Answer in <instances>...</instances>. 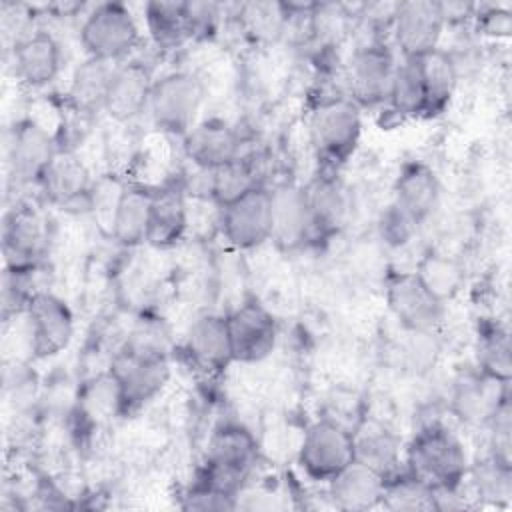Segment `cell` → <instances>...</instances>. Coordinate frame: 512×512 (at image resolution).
Here are the masks:
<instances>
[{"mask_svg": "<svg viewBox=\"0 0 512 512\" xmlns=\"http://www.w3.org/2000/svg\"><path fill=\"white\" fill-rule=\"evenodd\" d=\"M56 154L58 148L54 138L34 120H22L14 126L8 146V162L18 182L40 184Z\"/></svg>", "mask_w": 512, "mask_h": 512, "instance_id": "2e32d148", "label": "cell"}, {"mask_svg": "<svg viewBox=\"0 0 512 512\" xmlns=\"http://www.w3.org/2000/svg\"><path fill=\"white\" fill-rule=\"evenodd\" d=\"M386 302L408 332L432 334L440 324L444 304L436 300L414 272H394L386 282Z\"/></svg>", "mask_w": 512, "mask_h": 512, "instance_id": "4fadbf2b", "label": "cell"}, {"mask_svg": "<svg viewBox=\"0 0 512 512\" xmlns=\"http://www.w3.org/2000/svg\"><path fill=\"white\" fill-rule=\"evenodd\" d=\"M144 20L152 42L160 50L180 48L192 38L186 18V2H148L144 6Z\"/></svg>", "mask_w": 512, "mask_h": 512, "instance_id": "4dcf8cb0", "label": "cell"}, {"mask_svg": "<svg viewBox=\"0 0 512 512\" xmlns=\"http://www.w3.org/2000/svg\"><path fill=\"white\" fill-rule=\"evenodd\" d=\"M416 228H418V224H414L394 204L388 206V210L382 214V220H380V234L392 246H400V244L408 242L412 238V234L416 232Z\"/></svg>", "mask_w": 512, "mask_h": 512, "instance_id": "ab89813d", "label": "cell"}, {"mask_svg": "<svg viewBox=\"0 0 512 512\" xmlns=\"http://www.w3.org/2000/svg\"><path fill=\"white\" fill-rule=\"evenodd\" d=\"M204 104V84L190 72H168L154 80L148 114L154 126L172 136H184Z\"/></svg>", "mask_w": 512, "mask_h": 512, "instance_id": "5b68a950", "label": "cell"}, {"mask_svg": "<svg viewBox=\"0 0 512 512\" xmlns=\"http://www.w3.org/2000/svg\"><path fill=\"white\" fill-rule=\"evenodd\" d=\"M404 462L406 472L436 492H456L470 472L464 444L438 422H430L414 434Z\"/></svg>", "mask_w": 512, "mask_h": 512, "instance_id": "6da1fadb", "label": "cell"}, {"mask_svg": "<svg viewBox=\"0 0 512 512\" xmlns=\"http://www.w3.org/2000/svg\"><path fill=\"white\" fill-rule=\"evenodd\" d=\"M380 506L394 512L432 510L436 508V490H432L410 472L398 470L396 474L386 478Z\"/></svg>", "mask_w": 512, "mask_h": 512, "instance_id": "e575fe53", "label": "cell"}, {"mask_svg": "<svg viewBox=\"0 0 512 512\" xmlns=\"http://www.w3.org/2000/svg\"><path fill=\"white\" fill-rule=\"evenodd\" d=\"M12 56L16 78L30 88L48 86L58 76L62 66L60 44L50 32L44 30L18 38Z\"/></svg>", "mask_w": 512, "mask_h": 512, "instance_id": "44dd1931", "label": "cell"}, {"mask_svg": "<svg viewBox=\"0 0 512 512\" xmlns=\"http://www.w3.org/2000/svg\"><path fill=\"white\" fill-rule=\"evenodd\" d=\"M256 186L264 184L258 180V170L248 154L208 170V198H212L218 206L232 202Z\"/></svg>", "mask_w": 512, "mask_h": 512, "instance_id": "1f68e13d", "label": "cell"}, {"mask_svg": "<svg viewBox=\"0 0 512 512\" xmlns=\"http://www.w3.org/2000/svg\"><path fill=\"white\" fill-rule=\"evenodd\" d=\"M24 314L34 358H50L68 348L74 336V316L60 296L38 290L28 300Z\"/></svg>", "mask_w": 512, "mask_h": 512, "instance_id": "30bf717a", "label": "cell"}, {"mask_svg": "<svg viewBox=\"0 0 512 512\" xmlns=\"http://www.w3.org/2000/svg\"><path fill=\"white\" fill-rule=\"evenodd\" d=\"M110 372L118 382L122 416H130L166 388L170 362L162 342L134 336L112 358Z\"/></svg>", "mask_w": 512, "mask_h": 512, "instance_id": "7a4b0ae2", "label": "cell"}, {"mask_svg": "<svg viewBox=\"0 0 512 512\" xmlns=\"http://www.w3.org/2000/svg\"><path fill=\"white\" fill-rule=\"evenodd\" d=\"M312 240L328 238L340 230L348 212V200L342 184L334 172L318 174L310 184L304 186Z\"/></svg>", "mask_w": 512, "mask_h": 512, "instance_id": "484cf974", "label": "cell"}, {"mask_svg": "<svg viewBox=\"0 0 512 512\" xmlns=\"http://www.w3.org/2000/svg\"><path fill=\"white\" fill-rule=\"evenodd\" d=\"M182 148L196 168L212 170L242 156V140L238 132L222 118H206L196 122L184 136Z\"/></svg>", "mask_w": 512, "mask_h": 512, "instance_id": "5bb4252c", "label": "cell"}, {"mask_svg": "<svg viewBox=\"0 0 512 512\" xmlns=\"http://www.w3.org/2000/svg\"><path fill=\"white\" fill-rule=\"evenodd\" d=\"M422 68V80H424V118L438 116L446 110L450 104V98L454 96L458 72L452 56L444 52L442 48H436L424 56L418 58Z\"/></svg>", "mask_w": 512, "mask_h": 512, "instance_id": "f546056e", "label": "cell"}, {"mask_svg": "<svg viewBox=\"0 0 512 512\" xmlns=\"http://www.w3.org/2000/svg\"><path fill=\"white\" fill-rule=\"evenodd\" d=\"M328 484V496L338 510L362 512L380 506L386 476L354 460Z\"/></svg>", "mask_w": 512, "mask_h": 512, "instance_id": "cb8c5ba5", "label": "cell"}, {"mask_svg": "<svg viewBox=\"0 0 512 512\" xmlns=\"http://www.w3.org/2000/svg\"><path fill=\"white\" fill-rule=\"evenodd\" d=\"M354 434V454L358 462L378 470L386 478L400 470V440L378 422H364Z\"/></svg>", "mask_w": 512, "mask_h": 512, "instance_id": "83f0119b", "label": "cell"}, {"mask_svg": "<svg viewBox=\"0 0 512 512\" xmlns=\"http://www.w3.org/2000/svg\"><path fill=\"white\" fill-rule=\"evenodd\" d=\"M78 410L84 418L92 422L110 420L114 416H122V402H120V390L114 374L104 372L96 378H92L80 396Z\"/></svg>", "mask_w": 512, "mask_h": 512, "instance_id": "8d00e7d4", "label": "cell"}, {"mask_svg": "<svg viewBox=\"0 0 512 512\" xmlns=\"http://www.w3.org/2000/svg\"><path fill=\"white\" fill-rule=\"evenodd\" d=\"M180 508L184 510H232L236 508V498L222 494L210 486L194 482L182 496Z\"/></svg>", "mask_w": 512, "mask_h": 512, "instance_id": "f35d334b", "label": "cell"}, {"mask_svg": "<svg viewBox=\"0 0 512 512\" xmlns=\"http://www.w3.org/2000/svg\"><path fill=\"white\" fill-rule=\"evenodd\" d=\"M446 20L440 2L406 0L394 6L392 36L402 58H420L438 48Z\"/></svg>", "mask_w": 512, "mask_h": 512, "instance_id": "8fae6325", "label": "cell"}, {"mask_svg": "<svg viewBox=\"0 0 512 512\" xmlns=\"http://www.w3.org/2000/svg\"><path fill=\"white\" fill-rule=\"evenodd\" d=\"M258 458L254 434L238 422H224L208 438L198 480L222 494L238 496Z\"/></svg>", "mask_w": 512, "mask_h": 512, "instance_id": "3957f363", "label": "cell"}, {"mask_svg": "<svg viewBox=\"0 0 512 512\" xmlns=\"http://www.w3.org/2000/svg\"><path fill=\"white\" fill-rule=\"evenodd\" d=\"M188 230V202L186 192L178 186H164L152 190V204L148 216L146 244L152 248L176 246Z\"/></svg>", "mask_w": 512, "mask_h": 512, "instance_id": "d4e9b609", "label": "cell"}, {"mask_svg": "<svg viewBox=\"0 0 512 512\" xmlns=\"http://www.w3.org/2000/svg\"><path fill=\"white\" fill-rule=\"evenodd\" d=\"M510 400L508 382L482 370L462 376L452 394V410L466 424H488L496 410Z\"/></svg>", "mask_w": 512, "mask_h": 512, "instance_id": "d6986e66", "label": "cell"}, {"mask_svg": "<svg viewBox=\"0 0 512 512\" xmlns=\"http://www.w3.org/2000/svg\"><path fill=\"white\" fill-rule=\"evenodd\" d=\"M80 42L88 58L124 60L140 42V28L130 8L120 2L94 6L80 26Z\"/></svg>", "mask_w": 512, "mask_h": 512, "instance_id": "8992f818", "label": "cell"}, {"mask_svg": "<svg viewBox=\"0 0 512 512\" xmlns=\"http://www.w3.org/2000/svg\"><path fill=\"white\" fill-rule=\"evenodd\" d=\"M414 274L428 288V292L442 304L452 300L464 286L462 266L454 258L440 252L424 254L418 260Z\"/></svg>", "mask_w": 512, "mask_h": 512, "instance_id": "836d02e7", "label": "cell"}, {"mask_svg": "<svg viewBox=\"0 0 512 512\" xmlns=\"http://www.w3.org/2000/svg\"><path fill=\"white\" fill-rule=\"evenodd\" d=\"M152 204V190L146 186L128 184L124 186L112 222H110V236L124 248H134L146 242L148 230V216Z\"/></svg>", "mask_w": 512, "mask_h": 512, "instance_id": "4316f807", "label": "cell"}, {"mask_svg": "<svg viewBox=\"0 0 512 512\" xmlns=\"http://www.w3.org/2000/svg\"><path fill=\"white\" fill-rule=\"evenodd\" d=\"M362 108L346 94L322 98L308 118V138L328 170L346 164L362 136Z\"/></svg>", "mask_w": 512, "mask_h": 512, "instance_id": "277c9868", "label": "cell"}, {"mask_svg": "<svg viewBox=\"0 0 512 512\" xmlns=\"http://www.w3.org/2000/svg\"><path fill=\"white\" fill-rule=\"evenodd\" d=\"M186 352L196 368L206 374H220L232 362V346L226 326V316L202 314L186 334Z\"/></svg>", "mask_w": 512, "mask_h": 512, "instance_id": "7402d4cb", "label": "cell"}, {"mask_svg": "<svg viewBox=\"0 0 512 512\" xmlns=\"http://www.w3.org/2000/svg\"><path fill=\"white\" fill-rule=\"evenodd\" d=\"M220 6L212 2H186V18L192 38L208 36L218 22Z\"/></svg>", "mask_w": 512, "mask_h": 512, "instance_id": "60d3db41", "label": "cell"}, {"mask_svg": "<svg viewBox=\"0 0 512 512\" xmlns=\"http://www.w3.org/2000/svg\"><path fill=\"white\" fill-rule=\"evenodd\" d=\"M44 248V226L36 210L26 204L14 206L2 224V254L6 270H32Z\"/></svg>", "mask_w": 512, "mask_h": 512, "instance_id": "9a60e30c", "label": "cell"}, {"mask_svg": "<svg viewBox=\"0 0 512 512\" xmlns=\"http://www.w3.org/2000/svg\"><path fill=\"white\" fill-rule=\"evenodd\" d=\"M40 186L50 202L58 204L62 210H90L92 204V184L86 166L76 154L68 150H58Z\"/></svg>", "mask_w": 512, "mask_h": 512, "instance_id": "e0dca14e", "label": "cell"}, {"mask_svg": "<svg viewBox=\"0 0 512 512\" xmlns=\"http://www.w3.org/2000/svg\"><path fill=\"white\" fill-rule=\"evenodd\" d=\"M152 74L144 62L128 60L116 66L104 112L116 122H130L148 110L152 92Z\"/></svg>", "mask_w": 512, "mask_h": 512, "instance_id": "ffe728a7", "label": "cell"}, {"mask_svg": "<svg viewBox=\"0 0 512 512\" xmlns=\"http://www.w3.org/2000/svg\"><path fill=\"white\" fill-rule=\"evenodd\" d=\"M272 194V242L282 250H296L312 240L310 214L304 186L286 182Z\"/></svg>", "mask_w": 512, "mask_h": 512, "instance_id": "ac0fdd59", "label": "cell"}, {"mask_svg": "<svg viewBox=\"0 0 512 512\" xmlns=\"http://www.w3.org/2000/svg\"><path fill=\"white\" fill-rule=\"evenodd\" d=\"M226 326L234 362L256 364L268 358L276 346V318L258 300H246L226 314Z\"/></svg>", "mask_w": 512, "mask_h": 512, "instance_id": "7c38bea8", "label": "cell"}, {"mask_svg": "<svg viewBox=\"0 0 512 512\" xmlns=\"http://www.w3.org/2000/svg\"><path fill=\"white\" fill-rule=\"evenodd\" d=\"M476 356H478V370L498 380L510 382V372H512L510 338H508V332L498 322L484 324L480 328Z\"/></svg>", "mask_w": 512, "mask_h": 512, "instance_id": "d590c367", "label": "cell"}, {"mask_svg": "<svg viewBox=\"0 0 512 512\" xmlns=\"http://www.w3.org/2000/svg\"><path fill=\"white\" fill-rule=\"evenodd\" d=\"M476 18H478V28L482 30V34L504 38L512 30V16L504 8H494L492 6L484 12H480Z\"/></svg>", "mask_w": 512, "mask_h": 512, "instance_id": "b9f144b4", "label": "cell"}, {"mask_svg": "<svg viewBox=\"0 0 512 512\" xmlns=\"http://www.w3.org/2000/svg\"><path fill=\"white\" fill-rule=\"evenodd\" d=\"M354 434L336 420H316L302 436L298 464L316 482H330L354 462Z\"/></svg>", "mask_w": 512, "mask_h": 512, "instance_id": "52a82bcc", "label": "cell"}, {"mask_svg": "<svg viewBox=\"0 0 512 512\" xmlns=\"http://www.w3.org/2000/svg\"><path fill=\"white\" fill-rule=\"evenodd\" d=\"M396 58L384 40H370L354 50L346 66V96L360 108L388 102Z\"/></svg>", "mask_w": 512, "mask_h": 512, "instance_id": "ba28073f", "label": "cell"}, {"mask_svg": "<svg viewBox=\"0 0 512 512\" xmlns=\"http://www.w3.org/2000/svg\"><path fill=\"white\" fill-rule=\"evenodd\" d=\"M116 66L118 62L98 58H86L82 64H78L68 90L70 104L84 114L104 110Z\"/></svg>", "mask_w": 512, "mask_h": 512, "instance_id": "f1b7e54d", "label": "cell"}, {"mask_svg": "<svg viewBox=\"0 0 512 512\" xmlns=\"http://www.w3.org/2000/svg\"><path fill=\"white\" fill-rule=\"evenodd\" d=\"M440 202V182L436 172L424 162H408L400 168L394 182V206L414 224L432 216Z\"/></svg>", "mask_w": 512, "mask_h": 512, "instance_id": "603a6c76", "label": "cell"}, {"mask_svg": "<svg viewBox=\"0 0 512 512\" xmlns=\"http://www.w3.org/2000/svg\"><path fill=\"white\" fill-rule=\"evenodd\" d=\"M474 484L478 490V496L490 500V502H506L512 492V472H510V460H504L500 456H490L474 468Z\"/></svg>", "mask_w": 512, "mask_h": 512, "instance_id": "74e56055", "label": "cell"}, {"mask_svg": "<svg viewBox=\"0 0 512 512\" xmlns=\"http://www.w3.org/2000/svg\"><path fill=\"white\" fill-rule=\"evenodd\" d=\"M388 104L392 110L400 116L414 118L424 116V80H422V68L418 58H402L396 62Z\"/></svg>", "mask_w": 512, "mask_h": 512, "instance_id": "d6a6232c", "label": "cell"}, {"mask_svg": "<svg viewBox=\"0 0 512 512\" xmlns=\"http://www.w3.org/2000/svg\"><path fill=\"white\" fill-rule=\"evenodd\" d=\"M218 226L226 242L238 250H252L272 238V194L256 186L220 206Z\"/></svg>", "mask_w": 512, "mask_h": 512, "instance_id": "9c48e42d", "label": "cell"}]
</instances>
